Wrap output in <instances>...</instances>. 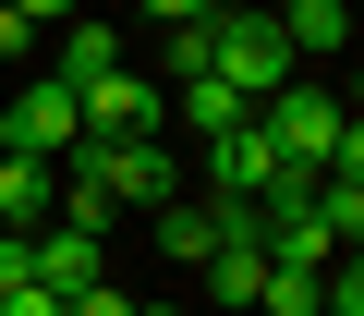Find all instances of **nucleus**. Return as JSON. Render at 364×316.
Returning <instances> with one entry per match:
<instances>
[{"mask_svg":"<svg viewBox=\"0 0 364 316\" xmlns=\"http://www.w3.org/2000/svg\"><path fill=\"white\" fill-rule=\"evenodd\" d=\"M73 146H85V110H73V85H61V73L13 85V110H0V158H73Z\"/></svg>","mask_w":364,"mask_h":316,"instance_id":"obj_4","label":"nucleus"},{"mask_svg":"<svg viewBox=\"0 0 364 316\" xmlns=\"http://www.w3.org/2000/svg\"><path fill=\"white\" fill-rule=\"evenodd\" d=\"M207 13H219V0H146V25H158V37H182V25H207Z\"/></svg>","mask_w":364,"mask_h":316,"instance_id":"obj_13","label":"nucleus"},{"mask_svg":"<svg viewBox=\"0 0 364 316\" xmlns=\"http://www.w3.org/2000/svg\"><path fill=\"white\" fill-rule=\"evenodd\" d=\"M109 61H122V25L73 13V25H61V61H49V73H61V85H85V73H109Z\"/></svg>","mask_w":364,"mask_h":316,"instance_id":"obj_10","label":"nucleus"},{"mask_svg":"<svg viewBox=\"0 0 364 316\" xmlns=\"http://www.w3.org/2000/svg\"><path fill=\"white\" fill-rule=\"evenodd\" d=\"M73 110H85V134H158V122H170V110H158V85H146L134 61L85 73V85H73Z\"/></svg>","mask_w":364,"mask_h":316,"instance_id":"obj_6","label":"nucleus"},{"mask_svg":"<svg viewBox=\"0 0 364 316\" xmlns=\"http://www.w3.org/2000/svg\"><path fill=\"white\" fill-rule=\"evenodd\" d=\"M49 195H61V158H0V231H49Z\"/></svg>","mask_w":364,"mask_h":316,"instance_id":"obj_7","label":"nucleus"},{"mask_svg":"<svg viewBox=\"0 0 364 316\" xmlns=\"http://www.w3.org/2000/svg\"><path fill=\"white\" fill-rule=\"evenodd\" d=\"M207 243H219V207H158V256H182V268H207Z\"/></svg>","mask_w":364,"mask_h":316,"instance_id":"obj_11","label":"nucleus"},{"mask_svg":"<svg viewBox=\"0 0 364 316\" xmlns=\"http://www.w3.org/2000/svg\"><path fill=\"white\" fill-rule=\"evenodd\" d=\"M158 134H170V122H158ZM158 134H85L61 171H85L109 207H170V195H182V158H170Z\"/></svg>","mask_w":364,"mask_h":316,"instance_id":"obj_2","label":"nucleus"},{"mask_svg":"<svg viewBox=\"0 0 364 316\" xmlns=\"http://www.w3.org/2000/svg\"><path fill=\"white\" fill-rule=\"evenodd\" d=\"M25 49H37V25L13 13V0H0V61H25Z\"/></svg>","mask_w":364,"mask_h":316,"instance_id":"obj_14","label":"nucleus"},{"mask_svg":"<svg viewBox=\"0 0 364 316\" xmlns=\"http://www.w3.org/2000/svg\"><path fill=\"white\" fill-rule=\"evenodd\" d=\"M255 122H267V146L291 158V171H328V158H340V134H352L340 85H304V73H291V85H279V98H267Z\"/></svg>","mask_w":364,"mask_h":316,"instance_id":"obj_3","label":"nucleus"},{"mask_svg":"<svg viewBox=\"0 0 364 316\" xmlns=\"http://www.w3.org/2000/svg\"><path fill=\"white\" fill-rule=\"evenodd\" d=\"M195 73H219L243 110H267L304 61H291V37H279V13H243V0H219V13L195 25Z\"/></svg>","mask_w":364,"mask_h":316,"instance_id":"obj_1","label":"nucleus"},{"mask_svg":"<svg viewBox=\"0 0 364 316\" xmlns=\"http://www.w3.org/2000/svg\"><path fill=\"white\" fill-rule=\"evenodd\" d=\"M279 171H291V158L267 146V122H255V110H243L231 134H207V207H255Z\"/></svg>","mask_w":364,"mask_h":316,"instance_id":"obj_5","label":"nucleus"},{"mask_svg":"<svg viewBox=\"0 0 364 316\" xmlns=\"http://www.w3.org/2000/svg\"><path fill=\"white\" fill-rule=\"evenodd\" d=\"M279 37H291V61H340L352 49V0H291Z\"/></svg>","mask_w":364,"mask_h":316,"instance_id":"obj_8","label":"nucleus"},{"mask_svg":"<svg viewBox=\"0 0 364 316\" xmlns=\"http://www.w3.org/2000/svg\"><path fill=\"white\" fill-rule=\"evenodd\" d=\"M134 316H182V304H134Z\"/></svg>","mask_w":364,"mask_h":316,"instance_id":"obj_16","label":"nucleus"},{"mask_svg":"<svg viewBox=\"0 0 364 316\" xmlns=\"http://www.w3.org/2000/svg\"><path fill=\"white\" fill-rule=\"evenodd\" d=\"M13 13H25V25L49 37V25H73V13H85V0H13Z\"/></svg>","mask_w":364,"mask_h":316,"instance_id":"obj_15","label":"nucleus"},{"mask_svg":"<svg viewBox=\"0 0 364 316\" xmlns=\"http://www.w3.org/2000/svg\"><path fill=\"white\" fill-rule=\"evenodd\" d=\"M158 110H170V122H182V134H195V146H207V134H231V122H243V98H231V85H219V73H182V98H158Z\"/></svg>","mask_w":364,"mask_h":316,"instance_id":"obj_9","label":"nucleus"},{"mask_svg":"<svg viewBox=\"0 0 364 316\" xmlns=\"http://www.w3.org/2000/svg\"><path fill=\"white\" fill-rule=\"evenodd\" d=\"M61 316H134V292L122 280H85V292H61Z\"/></svg>","mask_w":364,"mask_h":316,"instance_id":"obj_12","label":"nucleus"}]
</instances>
